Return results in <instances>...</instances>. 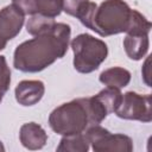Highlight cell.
Here are the masks:
<instances>
[{"label": "cell", "mask_w": 152, "mask_h": 152, "mask_svg": "<svg viewBox=\"0 0 152 152\" xmlns=\"http://www.w3.org/2000/svg\"><path fill=\"white\" fill-rule=\"evenodd\" d=\"M148 63H150V56L146 58L145 63H144V66L141 69V74H142V77H144V81L145 83L151 87V83H150V66H148Z\"/></svg>", "instance_id": "cell-20"}, {"label": "cell", "mask_w": 152, "mask_h": 152, "mask_svg": "<svg viewBox=\"0 0 152 152\" xmlns=\"http://www.w3.org/2000/svg\"><path fill=\"white\" fill-rule=\"evenodd\" d=\"M63 11L62 0H36L34 14L48 18H56Z\"/></svg>", "instance_id": "cell-16"}, {"label": "cell", "mask_w": 152, "mask_h": 152, "mask_svg": "<svg viewBox=\"0 0 152 152\" xmlns=\"http://www.w3.org/2000/svg\"><path fill=\"white\" fill-rule=\"evenodd\" d=\"M124 48L128 58L133 61L142 59L150 48L148 34L146 33H126L124 38Z\"/></svg>", "instance_id": "cell-10"}, {"label": "cell", "mask_w": 152, "mask_h": 152, "mask_svg": "<svg viewBox=\"0 0 152 152\" xmlns=\"http://www.w3.org/2000/svg\"><path fill=\"white\" fill-rule=\"evenodd\" d=\"M99 81L107 87L121 89L128 86L131 81V72L127 69L121 68V66L108 68L100 74Z\"/></svg>", "instance_id": "cell-11"}, {"label": "cell", "mask_w": 152, "mask_h": 152, "mask_svg": "<svg viewBox=\"0 0 152 152\" xmlns=\"http://www.w3.org/2000/svg\"><path fill=\"white\" fill-rule=\"evenodd\" d=\"M151 94H139L127 91L122 94L121 102L115 110V115L124 120H135L141 122H151L152 103Z\"/></svg>", "instance_id": "cell-6"}, {"label": "cell", "mask_w": 152, "mask_h": 152, "mask_svg": "<svg viewBox=\"0 0 152 152\" xmlns=\"http://www.w3.org/2000/svg\"><path fill=\"white\" fill-rule=\"evenodd\" d=\"M19 140L25 148L36 151L45 146L48 141V134L40 125L36 122H26L20 127Z\"/></svg>", "instance_id": "cell-9"}, {"label": "cell", "mask_w": 152, "mask_h": 152, "mask_svg": "<svg viewBox=\"0 0 152 152\" xmlns=\"http://www.w3.org/2000/svg\"><path fill=\"white\" fill-rule=\"evenodd\" d=\"M45 86L39 80H24L15 87L14 95L19 104L30 107L37 104L44 96Z\"/></svg>", "instance_id": "cell-8"}, {"label": "cell", "mask_w": 152, "mask_h": 152, "mask_svg": "<svg viewBox=\"0 0 152 152\" xmlns=\"http://www.w3.org/2000/svg\"><path fill=\"white\" fill-rule=\"evenodd\" d=\"M133 10L124 0H104L100 5L89 2L80 21L101 37L126 33Z\"/></svg>", "instance_id": "cell-2"}, {"label": "cell", "mask_w": 152, "mask_h": 152, "mask_svg": "<svg viewBox=\"0 0 152 152\" xmlns=\"http://www.w3.org/2000/svg\"><path fill=\"white\" fill-rule=\"evenodd\" d=\"M51 129L61 135L78 134L89 126L88 114L81 97L62 103L49 115Z\"/></svg>", "instance_id": "cell-4"}, {"label": "cell", "mask_w": 152, "mask_h": 152, "mask_svg": "<svg viewBox=\"0 0 152 152\" xmlns=\"http://www.w3.org/2000/svg\"><path fill=\"white\" fill-rule=\"evenodd\" d=\"M71 37L68 24L55 25L19 44L13 53V66L23 72H39L65 56Z\"/></svg>", "instance_id": "cell-1"}, {"label": "cell", "mask_w": 152, "mask_h": 152, "mask_svg": "<svg viewBox=\"0 0 152 152\" xmlns=\"http://www.w3.org/2000/svg\"><path fill=\"white\" fill-rule=\"evenodd\" d=\"M84 108L88 114L89 126L91 125H100L108 115V112L106 110L104 106L101 103V101L94 95L90 97H81Z\"/></svg>", "instance_id": "cell-13"}, {"label": "cell", "mask_w": 152, "mask_h": 152, "mask_svg": "<svg viewBox=\"0 0 152 152\" xmlns=\"http://www.w3.org/2000/svg\"><path fill=\"white\" fill-rule=\"evenodd\" d=\"M11 84V70L5 56H0V103L10 89Z\"/></svg>", "instance_id": "cell-18"}, {"label": "cell", "mask_w": 152, "mask_h": 152, "mask_svg": "<svg viewBox=\"0 0 152 152\" xmlns=\"http://www.w3.org/2000/svg\"><path fill=\"white\" fill-rule=\"evenodd\" d=\"M4 151H5V146H4V144L0 140V152H4Z\"/></svg>", "instance_id": "cell-21"}, {"label": "cell", "mask_w": 152, "mask_h": 152, "mask_svg": "<svg viewBox=\"0 0 152 152\" xmlns=\"http://www.w3.org/2000/svg\"><path fill=\"white\" fill-rule=\"evenodd\" d=\"M95 96L104 106L108 114L115 113V110L118 109V107L121 102V99H122V94H121L120 89L113 88V87H106L104 89L100 90Z\"/></svg>", "instance_id": "cell-14"}, {"label": "cell", "mask_w": 152, "mask_h": 152, "mask_svg": "<svg viewBox=\"0 0 152 152\" xmlns=\"http://www.w3.org/2000/svg\"><path fill=\"white\" fill-rule=\"evenodd\" d=\"M84 134L95 152H132L133 141L128 135L121 133H110L100 125L87 127Z\"/></svg>", "instance_id": "cell-5"}, {"label": "cell", "mask_w": 152, "mask_h": 152, "mask_svg": "<svg viewBox=\"0 0 152 152\" xmlns=\"http://www.w3.org/2000/svg\"><path fill=\"white\" fill-rule=\"evenodd\" d=\"M12 4L15 5L25 15L34 14L36 0H12Z\"/></svg>", "instance_id": "cell-19"}, {"label": "cell", "mask_w": 152, "mask_h": 152, "mask_svg": "<svg viewBox=\"0 0 152 152\" xmlns=\"http://www.w3.org/2000/svg\"><path fill=\"white\" fill-rule=\"evenodd\" d=\"M89 141L84 132L71 135H63L57 146L58 152H87L89 150Z\"/></svg>", "instance_id": "cell-12"}, {"label": "cell", "mask_w": 152, "mask_h": 152, "mask_svg": "<svg viewBox=\"0 0 152 152\" xmlns=\"http://www.w3.org/2000/svg\"><path fill=\"white\" fill-rule=\"evenodd\" d=\"M89 2V0H62V6L66 14L78 19L80 15L86 11Z\"/></svg>", "instance_id": "cell-17"}, {"label": "cell", "mask_w": 152, "mask_h": 152, "mask_svg": "<svg viewBox=\"0 0 152 152\" xmlns=\"http://www.w3.org/2000/svg\"><path fill=\"white\" fill-rule=\"evenodd\" d=\"M53 18H48L40 14H33L30 15L27 23H26V31L31 36H37L39 33H43L48 30H50L55 25Z\"/></svg>", "instance_id": "cell-15"}, {"label": "cell", "mask_w": 152, "mask_h": 152, "mask_svg": "<svg viewBox=\"0 0 152 152\" xmlns=\"http://www.w3.org/2000/svg\"><path fill=\"white\" fill-rule=\"evenodd\" d=\"M24 21L25 14L15 5L11 4L0 10V51L20 33Z\"/></svg>", "instance_id": "cell-7"}, {"label": "cell", "mask_w": 152, "mask_h": 152, "mask_svg": "<svg viewBox=\"0 0 152 152\" xmlns=\"http://www.w3.org/2000/svg\"><path fill=\"white\" fill-rule=\"evenodd\" d=\"M70 46L74 52V68L81 74H90L97 70L108 56L107 44L89 33L76 36Z\"/></svg>", "instance_id": "cell-3"}]
</instances>
